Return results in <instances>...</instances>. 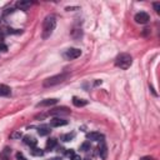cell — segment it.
<instances>
[{
    "label": "cell",
    "mask_w": 160,
    "mask_h": 160,
    "mask_svg": "<svg viewBox=\"0 0 160 160\" xmlns=\"http://www.w3.org/2000/svg\"><path fill=\"white\" fill-rule=\"evenodd\" d=\"M22 140H24V142H25L26 145H29L30 148H34V146L36 145V142H38V140H36L34 136H30V135H25Z\"/></svg>",
    "instance_id": "13"
},
{
    "label": "cell",
    "mask_w": 160,
    "mask_h": 160,
    "mask_svg": "<svg viewBox=\"0 0 160 160\" xmlns=\"http://www.w3.org/2000/svg\"><path fill=\"white\" fill-rule=\"evenodd\" d=\"M134 20L138 22V24H146L149 21V14L145 12V11H140L138 12L135 16H134Z\"/></svg>",
    "instance_id": "6"
},
{
    "label": "cell",
    "mask_w": 160,
    "mask_h": 160,
    "mask_svg": "<svg viewBox=\"0 0 160 160\" xmlns=\"http://www.w3.org/2000/svg\"><path fill=\"white\" fill-rule=\"evenodd\" d=\"M90 141H85V142H82L81 144V150L82 151H88V150H90Z\"/></svg>",
    "instance_id": "20"
},
{
    "label": "cell",
    "mask_w": 160,
    "mask_h": 160,
    "mask_svg": "<svg viewBox=\"0 0 160 160\" xmlns=\"http://www.w3.org/2000/svg\"><path fill=\"white\" fill-rule=\"evenodd\" d=\"M72 104H74L76 108H81V106H85V105L88 104V100H85V99H79V98L74 96V98H72Z\"/></svg>",
    "instance_id": "16"
},
{
    "label": "cell",
    "mask_w": 160,
    "mask_h": 160,
    "mask_svg": "<svg viewBox=\"0 0 160 160\" xmlns=\"http://www.w3.org/2000/svg\"><path fill=\"white\" fill-rule=\"evenodd\" d=\"M154 9L156 12H159L160 11V2H154Z\"/></svg>",
    "instance_id": "24"
},
{
    "label": "cell",
    "mask_w": 160,
    "mask_h": 160,
    "mask_svg": "<svg viewBox=\"0 0 160 160\" xmlns=\"http://www.w3.org/2000/svg\"><path fill=\"white\" fill-rule=\"evenodd\" d=\"M16 159H18V160H28L21 152H16Z\"/></svg>",
    "instance_id": "22"
},
{
    "label": "cell",
    "mask_w": 160,
    "mask_h": 160,
    "mask_svg": "<svg viewBox=\"0 0 160 160\" xmlns=\"http://www.w3.org/2000/svg\"><path fill=\"white\" fill-rule=\"evenodd\" d=\"M99 155L101 159H106V155H108V148H106V144L104 140L100 141V145H99Z\"/></svg>",
    "instance_id": "10"
},
{
    "label": "cell",
    "mask_w": 160,
    "mask_h": 160,
    "mask_svg": "<svg viewBox=\"0 0 160 160\" xmlns=\"http://www.w3.org/2000/svg\"><path fill=\"white\" fill-rule=\"evenodd\" d=\"M81 55V50L78 48H70L64 52V58L68 60H74Z\"/></svg>",
    "instance_id": "4"
},
{
    "label": "cell",
    "mask_w": 160,
    "mask_h": 160,
    "mask_svg": "<svg viewBox=\"0 0 160 160\" xmlns=\"http://www.w3.org/2000/svg\"><path fill=\"white\" fill-rule=\"evenodd\" d=\"M65 155H66V156H69V158L71 159V158L75 155V152H74V150H68V151L65 152Z\"/></svg>",
    "instance_id": "23"
},
{
    "label": "cell",
    "mask_w": 160,
    "mask_h": 160,
    "mask_svg": "<svg viewBox=\"0 0 160 160\" xmlns=\"http://www.w3.org/2000/svg\"><path fill=\"white\" fill-rule=\"evenodd\" d=\"M140 160H154V159H152L151 156H142Z\"/></svg>",
    "instance_id": "26"
},
{
    "label": "cell",
    "mask_w": 160,
    "mask_h": 160,
    "mask_svg": "<svg viewBox=\"0 0 160 160\" xmlns=\"http://www.w3.org/2000/svg\"><path fill=\"white\" fill-rule=\"evenodd\" d=\"M2 44H4V36H2L1 34H0V46H1Z\"/></svg>",
    "instance_id": "27"
},
{
    "label": "cell",
    "mask_w": 160,
    "mask_h": 160,
    "mask_svg": "<svg viewBox=\"0 0 160 160\" xmlns=\"http://www.w3.org/2000/svg\"><path fill=\"white\" fill-rule=\"evenodd\" d=\"M68 78H69V74H66V72H61V74H58V75H54V76H50V78L45 79L44 82H42V85H44L45 88L55 86V85H58V84L64 82Z\"/></svg>",
    "instance_id": "3"
},
{
    "label": "cell",
    "mask_w": 160,
    "mask_h": 160,
    "mask_svg": "<svg viewBox=\"0 0 160 160\" xmlns=\"http://www.w3.org/2000/svg\"><path fill=\"white\" fill-rule=\"evenodd\" d=\"M68 124V120L62 119V118H52L50 120V128H60Z\"/></svg>",
    "instance_id": "7"
},
{
    "label": "cell",
    "mask_w": 160,
    "mask_h": 160,
    "mask_svg": "<svg viewBox=\"0 0 160 160\" xmlns=\"http://www.w3.org/2000/svg\"><path fill=\"white\" fill-rule=\"evenodd\" d=\"M84 160H91V159H84Z\"/></svg>",
    "instance_id": "28"
},
{
    "label": "cell",
    "mask_w": 160,
    "mask_h": 160,
    "mask_svg": "<svg viewBox=\"0 0 160 160\" xmlns=\"http://www.w3.org/2000/svg\"><path fill=\"white\" fill-rule=\"evenodd\" d=\"M70 160H82V159H81V158H80L79 155H74V156H72V158H71Z\"/></svg>",
    "instance_id": "25"
},
{
    "label": "cell",
    "mask_w": 160,
    "mask_h": 160,
    "mask_svg": "<svg viewBox=\"0 0 160 160\" xmlns=\"http://www.w3.org/2000/svg\"><path fill=\"white\" fill-rule=\"evenodd\" d=\"M58 102V99H45L40 102L36 104L38 108H45V106H51V105H55Z\"/></svg>",
    "instance_id": "9"
},
{
    "label": "cell",
    "mask_w": 160,
    "mask_h": 160,
    "mask_svg": "<svg viewBox=\"0 0 160 160\" xmlns=\"http://www.w3.org/2000/svg\"><path fill=\"white\" fill-rule=\"evenodd\" d=\"M55 26H56V18L54 15H48L45 19H44V22H42V32H41V38L44 40H46L48 38L51 36V34L54 32L55 30Z\"/></svg>",
    "instance_id": "1"
},
{
    "label": "cell",
    "mask_w": 160,
    "mask_h": 160,
    "mask_svg": "<svg viewBox=\"0 0 160 160\" xmlns=\"http://www.w3.org/2000/svg\"><path fill=\"white\" fill-rule=\"evenodd\" d=\"M21 136H22V134H21L20 131H15V132H12V134L10 135L11 139H20Z\"/></svg>",
    "instance_id": "21"
},
{
    "label": "cell",
    "mask_w": 160,
    "mask_h": 160,
    "mask_svg": "<svg viewBox=\"0 0 160 160\" xmlns=\"http://www.w3.org/2000/svg\"><path fill=\"white\" fill-rule=\"evenodd\" d=\"M50 125H41V126H39L38 128V134L40 135V136H46V135H49L50 134Z\"/></svg>",
    "instance_id": "12"
},
{
    "label": "cell",
    "mask_w": 160,
    "mask_h": 160,
    "mask_svg": "<svg viewBox=\"0 0 160 160\" xmlns=\"http://www.w3.org/2000/svg\"><path fill=\"white\" fill-rule=\"evenodd\" d=\"M10 95H11V89L5 84H0V96H10Z\"/></svg>",
    "instance_id": "14"
},
{
    "label": "cell",
    "mask_w": 160,
    "mask_h": 160,
    "mask_svg": "<svg viewBox=\"0 0 160 160\" xmlns=\"http://www.w3.org/2000/svg\"><path fill=\"white\" fill-rule=\"evenodd\" d=\"M49 115H55V116H58V118H60V116H62V115H69L70 114V110L68 109V108H65V106H60V108H54V109H51L49 112H48Z\"/></svg>",
    "instance_id": "5"
},
{
    "label": "cell",
    "mask_w": 160,
    "mask_h": 160,
    "mask_svg": "<svg viewBox=\"0 0 160 160\" xmlns=\"http://www.w3.org/2000/svg\"><path fill=\"white\" fill-rule=\"evenodd\" d=\"M11 159V149L5 146L0 152V160H10Z\"/></svg>",
    "instance_id": "11"
},
{
    "label": "cell",
    "mask_w": 160,
    "mask_h": 160,
    "mask_svg": "<svg viewBox=\"0 0 160 160\" xmlns=\"http://www.w3.org/2000/svg\"><path fill=\"white\" fill-rule=\"evenodd\" d=\"M115 65H116L118 68L122 69V70L129 69V68L132 65V58H131V55L128 54V52H121V54H119V55L116 56V59H115Z\"/></svg>",
    "instance_id": "2"
},
{
    "label": "cell",
    "mask_w": 160,
    "mask_h": 160,
    "mask_svg": "<svg viewBox=\"0 0 160 160\" xmlns=\"http://www.w3.org/2000/svg\"><path fill=\"white\" fill-rule=\"evenodd\" d=\"M31 5H32L31 1H24V0H21V1H18L16 2V8L20 9V10H28Z\"/></svg>",
    "instance_id": "15"
},
{
    "label": "cell",
    "mask_w": 160,
    "mask_h": 160,
    "mask_svg": "<svg viewBox=\"0 0 160 160\" xmlns=\"http://www.w3.org/2000/svg\"><path fill=\"white\" fill-rule=\"evenodd\" d=\"M30 154H31V155H34V156H41V155L44 154V151H42L41 149H39V148L34 146V148H30Z\"/></svg>",
    "instance_id": "18"
},
{
    "label": "cell",
    "mask_w": 160,
    "mask_h": 160,
    "mask_svg": "<svg viewBox=\"0 0 160 160\" xmlns=\"http://www.w3.org/2000/svg\"><path fill=\"white\" fill-rule=\"evenodd\" d=\"M86 139L88 140H91V141H101V140H104V135L100 134V132L92 131V132L86 134Z\"/></svg>",
    "instance_id": "8"
},
{
    "label": "cell",
    "mask_w": 160,
    "mask_h": 160,
    "mask_svg": "<svg viewBox=\"0 0 160 160\" xmlns=\"http://www.w3.org/2000/svg\"><path fill=\"white\" fill-rule=\"evenodd\" d=\"M56 145H58V140L54 139V138H51V139H49L46 141V150L48 151H51L54 148H56Z\"/></svg>",
    "instance_id": "17"
},
{
    "label": "cell",
    "mask_w": 160,
    "mask_h": 160,
    "mask_svg": "<svg viewBox=\"0 0 160 160\" xmlns=\"http://www.w3.org/2000/svg\"><path fill=\"white\" fill-rule=\"evenodd\" d=\"M0 24H1V19H0Z\"/></svg>",
    "instance_id": "29"
},
{
    "label": "cell",
    "mask_w": 160,
    "mask_h": 160,
    "mask_svg": "<svg viewBox=\"0 0 160 160\" xmlns=\"http://www.w3.org/2000/svg\"><path fill=\"white\" fill-rule=\"evenodd\" d=\"M74 138H75V132H68V134L61 135V140L62 141H71Z\"/></svg>",
    "instance_id": "19"
}]
</instances>
